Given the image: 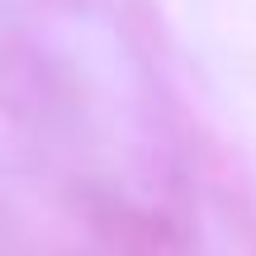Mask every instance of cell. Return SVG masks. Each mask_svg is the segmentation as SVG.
Segmentation results:
<instances>
[]
</instances>
